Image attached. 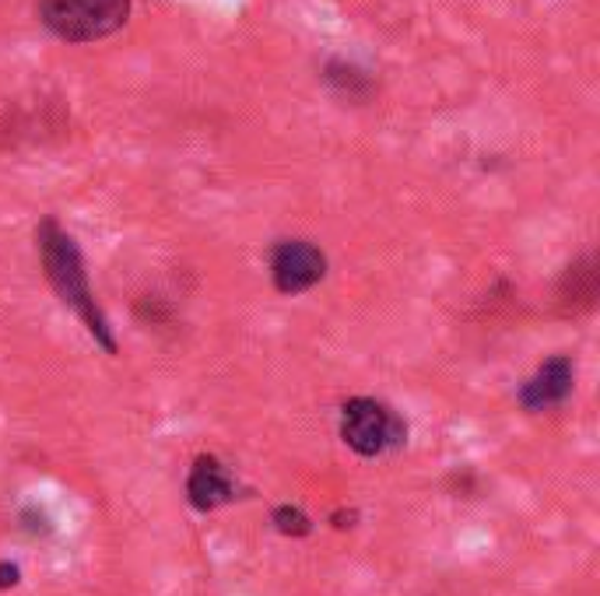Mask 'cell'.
<instances>
[{
	"instance_id": "obj_1",
	"label": "cell",
	"mask_w": 600,
	"mask_h": 596,
	"mask_svg": "<svg viewBox=\"0 0 600 596\" xmlns=\"http://www.w3.org/2000/svg\"><path fill=\"white\" fill-rule=\"evenodd\" d=\"M36 242H39L42 274H47L57 299L81 320V326L88 330V337H92L106 351V355H117V351H120L117 330L109 326V316L102 313L92 284H88V267H84V256L78 250L74 235L67 229H60L53 218H47V222L36 229Z\"/></svg>"
},
{
	"instance_id": "obj_2",
	"label": "cell",
	"mask_w": 600,
	"mask_h": 596,
	"mask_svg": "<svg viewBox=\"0 0 600 596\" xmlns=\"http://www.w3.org/2000/svg\"><path fill=\"white\" fill-rule=\"evenodd\" d=\"M39 21L63 42H99L127 26L130 0H39Z\"/></svg>"
},
{
	"instance_id": "obj_3",
	"label": "cell",
	"mask_w": 600,
	"mask_h": 596,
	"mask_svg": "<svg viewBox=\"0 0 600 596\" xmlns=\"http://www.w3.org/2000/svg\"><path fill=\"white\" fill-rule=\"evenodd\" d=\"M341 438L344 446L366 459H376L390 449H400L408 438V425L400 414L376 396H351L341 407Z\"/></svg>"
},
{
	"instance_id": "obj_4",
	"label": "cell",
	"mask_w": 600,
	"mask_h": 596,
	"mask_svg": "<svg viewBox=\"0 0 600 596\" xmlns=\"http://www.w3.org/2000/svg\"><path fill=\"white\" fill-rule=\"evenodd\" d=\"M327 277V253L309 239H281L271 250V281L281 295H302Z\"/></svg>"
},
{
	"instance_id": "obj_5",
	"label": "cell",
	"mask_w": 600,
	"mask_h": 596,
	"mask_svg": "<svg viewBox=\"0 0 600 596\" xmlns=\"http://www.w3.org/2000/svg\"><path fill=\"white\" fill-rule=\"evenodd\" d=\"M236 477L214 453H200L187 477V502L197 513H214L221 505L236 502Z\"/></svg>"
},
{
	"instance_id": "obj_6",
	"label": "cell",
	"mask_w": 600,
	"mask_h": 596,
	"mask_svg": "<svg viewBox=\"0 0 600 596\" xmlns=\"http://www.w3.org/2000/svg\"><path fill=\"white\" fill-rule=\"evenodd\" d=\"M576 386V362L569 355H551L548 362L538 365V372L530 375V380L520 386L517 401L527 407V411H548V407H559L566 396L572 393Z\"/></svg>"
},
{
	"instance_id": "obj_7",
	"label": "cell",
	"mask_w": 600,
	"mask_h": 596,
	"mask_svg": "<svg viewBox=\"0 0 600 596\" xmlns=\"http://www.w3.org/2000/svg\"><path fill=\"white\" fill-rule=\"evenodd\" d=\"M597 256H583L566 267L559 281V309L562 313H587L597 302Z\"/></svg>"
},
{
	"instance_id": "obj_8",
	"label": "cell",
	"mask_w": 600,
	"mask_h": 596,
	"mask_svg": "<svg viewBox=\"0 0 600 596\" xmlns=\"http://www.w3.org/2000/svg\"><path fill=\"white\" fill-rule=\"evenodd\" d=\"M323 81H327L338 95H348V99H369L372 88H376L372 74L362 71L359 63H351V60H327Z\"/></svg>"
},
{
	"instance_id": "obj_9",
	"label": "cell",
	"mask_w": 600,
	"mask_h": 596,
	"mask_svg": "<svg viewBox=\"0 0 600 596\" xmlns=\"http://www.w3.org/2000/svg\"><path fill=\"white\" fill-rule=\"evenodd\" d=\"M271 523H274V529L281 537H292V541H299V537H309L313 534V519H309L299 505H274V513H271Z\"/></svg>"
},
{
	"instance_id": "obj_10",
	"label": "cell",
	"mask_w": 600,
	"mask_h": 596,
	"mask_svg": "<svg viewBox=\"0 0 600 596\" xmlns=\"http://www.w3.org/2000/svg\"><path fill=\"white\" fill-rule=\"evenodd\" d=\"M21 583V568L14 562H0V589H14Z\"/></svg>"
},
{
	"instance_id": "obj_11",
	"label": "cell",
	"mask_w": 600,
	"mask_h": 596,
	"mask_svg": "<svg viewBox=\"0 0 600 596\" xmlns=\"http://www.w3.org/2000/svg\"><path fill=\"white\" fill-rule=\"evenodd\" d=\"M354 519H359V513H354V509H348V513H344V509H338V513L330 516V523L338 526V529H351V526H354Z\"/></svg>"
}]
</instances>
